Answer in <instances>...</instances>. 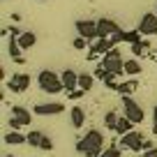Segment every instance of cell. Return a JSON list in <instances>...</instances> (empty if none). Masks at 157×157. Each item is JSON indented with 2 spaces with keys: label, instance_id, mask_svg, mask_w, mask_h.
Wrapping results in <instances>:
<instances>
[{
  "label": "cell",
  "instance_id": "obj_34",
  "mask_svg": "<svg viewBox=\"0 0 157 157\" xmlns=\"http://www.w3.org/2000/svg\"><path fill=\"white\" fill-rule=\"evenodd\" d=\"M134 157H143V155H139V152H136V155H134Z\"/></svg>",
  "mask_w": 157,
  "mask_h": 157
},
{
  "label": "cell",
  "instance_id": "obj_19",
  "mask_svg": "<svg viewBox=\"0 0 157 157\" xmlns=\"http://www.w3.org/2000/svg\"><path fill=\"white\" fill-rule=\"evenodd\" d=\"M143 35L136 30H120V42H129V44H134V42H141Z\"/></svg>",
  "mask_w": 157,
  "mask_h": 157
},
{
  "label": "cell",
  "instance_id": "obj_29",
  "mask_svg": "<svg viewBox=\"0 0 157 157\" xmlns=\"http://www.w3.org/2000/svg\"><path fill=\"white\" fill-rule=\"evenodd\" d=\"M10 127H12V129H21V127H25V125L21 123L19 118H14V116H12V118H10Z\"/></svg>",
  "mask_w": 157,
  "mask_h": 157
},
{
  "label": "cell",
  "instance_id": "obj_25",
  "mask_svg": "<svg viewBox=\"0 0 157 157\" xmlns=\"http://www.w3.org/2000/svg\"><path fill=\"white\" fill-rule=\"evenodd\" d=\"M99 157H123V152H120V146H109L104 148V152Z\"/></svg>",
  "mask_w": 157,
  "mask_h": 157
},
{
  "label": "cell",
  "instance_id": "obj_21",
  "mask_svg": "<svg viewBox=\"0 0 157 157\" xmlns=\"http://www.w3.org/2000/svg\"><path fill=\"white\" fill-rule=\"evenodd\" d=\"M93 83H95V74H88V72L78 74V88H83L88 93V90H93Z\"/></svg>",
  "mask_w": 157,
  "mask_h": 157
},
{
  "label": "cell",
  "instance_id": "obj_35",
  "mask_svg": "<svg viewBox=\"0 0 157 157\" xmlns=\"http://www.w3.org/2000/svg\"><path fill=\"white\" fill-rule=\"evenodd\" d=\"M5 157H14V155H5Z\"/></svg>",
  "mask_w": 157,
  "mask_h": 157
},
{
  "label": "cell",
  "instance_id": "obj_8",
  "mask_svg": "<svg viewBox=\"0 0 157 157\" xmlns=\"http://www.w3.org/2000/svg\"><path fill=\"white\" fill-rule=\"evenodd\" d=\"M118 30H120V25H118L113 19H109V16L97 19V37H111V35H116Z\"/></svg>",
  "mask_w": 157,
  "mask_h": 157
},
{
  "label": "cell",
  "instance_id": "obj_12",
  "mask_svg": "<svg viewBox=\"0 0 157 157\" xmlns=\"http://www.w3.org/2000/svg\"><path fill=\"white\" fill-rule=\"evenodd\" d=\"M69 120H72L74 129H81L83 123H86V111L81 106H72V109H69Z\"/></svg>",
  "mask_w": 157,
  "mask_h": 157
},
{
  "label": "cell",
  "instance_id": "obj_27",
  "mask_svg": "<svg viewBox=\"0 0 157 157\" xmlns=\"http://www.w3.org/2000/svg\"><path fill=\"white\" fill-rule=\"evenodd\" d=\"M86 95V90L83 88H74V90H67V97L69 99H81Z\"/></svg>",
  "mask_w": 157,
  "mask_h": 157
},
{
  "label": "cell",
  "instance_id": "obj_23",
  "mask_svg": "<svg viewBox=\"0 0 157 157\" xmlns=\"http://www.w3.org/2000/svg\"><path fill=\"white\" fill-rule=\"evenodd\" d=\"M25 136H28V143H30V146L39 148V146H42V139H44V134L39 132V129H33V132H30V134H25Z\"/></svg>",
  "mask_w": 157,
  "mask_h": 157
},
{
  "label": "cell",
  "instance_id": "obj_32",
  "mask_svg": "<svg viewBox=\"0 0 157 157\" xmlns=\"http://www.w3.org/2000/svg\"><path fill=\"white\" fill-rule=\"evenodd\" d=\"M152 134H157V106L152 109Z\"/></svg>",
  "mask_w": 157,
  "mask_h": 157
},
{
  "label": "cell",
  "instance_id": "obj_4",
  "mask_svg": "<svg viewBox=\"0 0 157 157\" xmlns=\"http://www.w3.org/2000/svg\"><path fill=\"white\" fill-rule=\"evenodd\" d=\"M143 143H146V139H143V134L136 132V129H132V132L120 136V148H127V150H132V152H143Z\"/></svg>",
  "mask_w": 157,
  "mask_h": 157
},
{
  "label": "cell",
  "instance_id": "obj_5",
  "mask_svg": "<svg viewBox=\"0 0 157 157\" xmlns=\"http://www.w3.org/2000/svg\"><path fill=\"white\" fill-rule=\"evenodd\" d=\"M113 42H111V37H97L93 42V44L88 46V60H97V58H102L106 51H111L113 49Z\"/></svg>",
  "mask_w": 157,
  "mask_h": 157
},
{
  "label": "cell",
  "instance_id": "obj_10",
  "mask_svg": "<svg viewBox=\"0 0 157 157\" xmlns=\"http://www.w3.org/2000/svg\"><path fill=\"white\" fill-rule=\"evenodd\" d=\"M139 33L141 35H157V14H152V12L143 14L141 21H139Z\"/></svg>",
  "mask_w": 157,
  "mask_h": 157
},
{
  "label": "cell",
  "instance_id": "obj_18",
  "mask_svg": "<svg viewBox=\"0 0 157 157\" xmlns=\"http://www.w3.org/2000/svg\"><path fill=\"white\" fill-rule=\"evenodd\" d=\"M132 129H134V123L129 120L127 116H120V118H118V127H116V134H118V136H123V134L132 132Z\"/></svg>",
  "mask_w": 157,
  "mask_h": 157
},
{
  "label": "cell",
  "instance_id": "obj_33",
  "mask_svg": "<svg viewBox=\"0 0 157 157\" xmlns=\"http://www.w3.org/2000/svg\"><path fill=\"white\" fill-rule=\"evenodd\" d=\"M141 155L143 157H157V150H155V148H148V150H143Z\"/></svg>",
  "mask_w": 157,
  "mask_h": 157
},
{
  "label": "cell",
  "instance_id": "obj_3",
  "mask_svg": "<svg viewBox=\"0 0 157 157\" xmlns=\"http://www.w3.org/2000/svg\"><path fill=\"white\" fill-rule=\"evenodd\" d=\"M123 109H125V116L132 120L134 125H141L146 120V111L141 109V104L136 99H132V95H125L123 97Z\"/></svg>",
  "mask_w": 157,
  "mask_h": 157
},
{
  "label": "cell",
  "instance_id": "obj_13",
  "mask_svg": "<svg viewBox=\"0 0 157 157\" xmlns=\"http://www.w3.org/2000/svg\"><path fill=\"white\" fill-rule=\"evenodd\" d=\"M12 116H14V118H19V120L25 125V127H28V125L33 123V113H30L25 106H12Z\"/></svg>",
  "mask_w": 157,
  "mask_h": 157
},
{
  "label": "cell",
  "instance_id": "obj_22",
  "mask_svg": "<svg viewBox=\"0 0 157 157\" xmlns=\"http://www.w3.org/2000/svg\"><path fill=\"white\" fill-rule=\"evenodd\" d=\"M118 113L116 111H106V116H104V125H106V129H111V132H116L118 127Z\"/></svg>",
  "mask_w": 157,
  "mask_h": 157
},
{
  "label": "cell",
  "instance_id": "obj_15",
  "mask_svg": "<svg viewBox=\"0 0 157 157\" xmlns=\"http://www.w3.org/2000/svg\"><path fill=\"white\" fill-rule=\"evenodd\" d=\"M19 44H21V49H23V51L33 49V46L37 44V35L30 33V30H23V35L19 37Z\"/></svg>",
  "mask_w": 157,
  "mask_h": 157
},
{
  "label": "cell",
  "instance_id": "obj_1",
  "mask_svg": "<svg viewBox=\"0 0 157 157\" xmlns=\"http://www.w3.org/2000/svg\"><path fill=\"white\" fill-rule=\"evenodd\" d=\"M104 143L106 141H104V134L99 129H88V134L76 141V152H81L86 157H99L106 148Z\"/></svg>",
  "mask_w": 157,
  "mask_h": 157
},
{
  "label": "cell",
  "instance_id": "obj_30",
  "mask_svg": "<svg viewBox=\"0 0 157 157\" xmlns=\"http://www.w3.org/2000/svg\"><path fill=\"white\" fill-rule=\"evenodd\" d=\"M104 76H106V69H104V65L99 63V67L95 69V78H104Z\"/></svg>",
  "mask_w": 157,
  "mask_h": 157
},
{
  "label": "cell",
  "instance_id": "obj_11",
  "mask_svg": "<svg viewBox=\"0 0 157 157\" xmlns=\"http://www.w3.org/2000/svg\"><path fill=\"white\" fill-rule=\"evenodd\" d=\"M60 78H63V83H65V93L78 88V72H74V69H65L60 74Z\"/></svg>",
  "mask_w": 157,
  "mask_h": 157
},
{
  "label": "cell",
  "instance_id": "obj_28",
  "mask_svg": "<svg viewBox=\"0 0 157 157\" xmlns=\"http://www.w3.org/2000/svg\"><path fill=\"white\" fill-rule=\"evenodd\" d=\"M39 148H42V150H53V141H51V139L44 134V139H42V146H39Z\"/></svg>",
  "mask_w": 157,
  "mask_h": 157
},
{
  "label": "cell",
  "instance_id": "obj_2",
  "mask_svg": "<svg viewBox=\"0 0 157 157\" xmlns=\"http://www.w3.org/2000/svg\"><path fill=\"white\" fill-rule=\"evenodd\" d=\"M37 86L42 88V93H49V95H56V93H60V90H65L63 78L56 72H51V69H42V72L37 74Z\"/></svg>",
  "mask_w": 157,
  "mask_h": 157
},
{
  "label": "cell",
  "instance_id": "obj_6",
  "mask_svg": "<svg viewBox=\"0 0 157 157\" xmlns=\"http://www.w3.org/2000/svg\"><path fill=\"white\" fill-rule=\"evenodd\" d=\"M74 28H76V33L81 35V37L88 39L90 44L97 39V21H93V19H78L76 23H74Z\"/></svg>",
  "mask_w": 157,
  "mask_h": 157
},
{
  "label": "cell",
  "instance_id": "obj_14",
  "mask_svg": "<svg viewBox=\"0 0 157 157\" xmlns=\"http://www.w3.org/2000/svg\"><path fill=\"white\" fill-rule=\"evenodd\" d=\"M2 141H5L7 146H23V143H28V136H23L21 132L12 129L10 134H5V139H2Z\"/></svg>",
  "mask_w": 157,
  "mask_h": 157
},
{
  "label": "cell",
  "instance_id": "obj_7",
  "mask_svg": "<svg viewBox=\"0 0 157 157\" xmlns=\"http://www.w3.org/2000/svg\"><path fill=\"white\" fill-rule=\"evenodd\" d=\"M30 86V76L25 72H16L14 76L7 81V90H12V93H25Z\"/></svg>",
  "mask_w": 157,
  "mask_h": 157
},
{
  "label": "cell",
  "instance_id": "obj_31",
  "mask_svg": "<svg viewBox=\"0 0 157 157\" xmlns=\"http://www.w3.org/2000/svg\"><path fill=\"white\" fill-rule=\"evenodd\" d=\"M10 35H12V37H21V35H23V30L16 28V25H12V28H10Z\"/></svg>",
  "mask_w": 157,
  "mask_h": 157
},
{
  "label": "cell",
  "instance_id": "obj_26",
  "mask_svg": "<svg viewBox=\"0 0 157 157\" xmlns=\"http://www.w3.org/2000/svg\"><path fill=\"white\" fill-rule=\"evenodd\" d=\"M72 46H74L76 51H83V49H88V46H90V42H88L86 37H81V35H78V37L72 42Z\"/></svg>",
  "mask_w": 157,
  "mask_h": 157
},
{
  "label": "cell",
  "instance_id": "obj_24",
  "mask_svg": "<svg viewBox=\"0 0 157 157\" xmlns=\"http://www.w3.org/2000/svg\"><path fill=\"white\" fill-rule=\"evenodd\" d=\"M143 49H150V42H148V39H141V42H134L132 44V53L134 56H141Z\"/></svg>",
  "mask_w": 157,
  "mask_h": 157
},
{
  "label": "cell",
  "instance_id": "obj_20",
  "mask_svg": "<svg viewBox=\"0 0 157 157\" xmlns=\"http://www.w3.org/2000/svg\"><path fill=\"white\" fill-rule=\"evenodd\" d=\"M21 44H19V37H10V44H7V53H10V58L12 60H16V58H21Z\"/></svg>",
  "mask_w": 157,
  "mask_h": 157
},
{
  "label": "cell",
  "instance_id": "obj_9",
  "mask_svg": "<svg viewBox=\"0 0 157 157\" xmlns=\"http://www.w3.org/2000/svg\"><path fill=\"white\" fill-rule=\"evenodd\" d=\"M65 111V104L63 102H49V104H35L33 113L37 116H58V113Z\"/></svg>",
  "mask_w": 157,
  "mask_h": 157
},
{
  "label": "cell",
  "instance_id": "obj_17",
  "mask_svg": "<svg viewBox=\"0 0 157 157\" xmlns=\"http://www.w3.org/2000/svg\"><path fill=\"white\" fill-rule=\"evenodd\" d=\"M143 72L141 63H139L136 58H127L125 60V74H129V76H139V74Z\"/></svg>",
  "mask_w": 157,
  "mask_h": 157
},
{
  "label": "cell",
  "instance_id": "obj_16",
  "mask_svg": "<svg viewBox=\"0 0 157 157\" xmlns=\"http://www.w3.org/2000/svg\"><path fill=\"white\" fill-rule=\"evenodd\" d=\"M136 88H139V81H136V78H132V81H123V83H118L116 93H118V95H123V97H125V95H132Z\"/></svg>",
  "mask_w": 157,
  "mask_h": 157
}]
</instances>
